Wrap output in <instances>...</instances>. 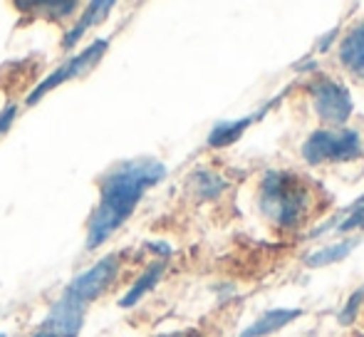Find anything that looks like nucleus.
<instances>
[{"mask_svg": "<svg viewBox=\"0 0 364 337\" xmlns=\"http://www.w3.org/2000/svg\"><path fill=\"white\" fill-rule=\"evenodd\" d=\"M166 176V166L156 159H129L112 166L100 178V203L87 221V251H97L102 243L119 231L136 211L141 196Z\"/></svg>", "mask_w": 364, "mask_h": 337, "instance_id": "nucleus-1", "label": "nucleus"}, {"mask_svg": "<svg viewBox=\"0 0 364 337\" xmlns=\"http://www.w3.org/2000/svg\"><path fill=\"white\" fill-rule=\"evenodd\" d=\"M310 193L295 176L285 171H268L260 183V211L273 223L283 228H292L305 216Z\"/></svg>", "mask_w": 364, "mask_h": 337, "instance_id": "nucleus-2", "label": "nucleus"}, {"mask_svg": "<svg viewBox=\"0 0 364 337\" xmlns=\"http://www.w3.org/2000/svg\"><path fill=\"white\" fill-rule=\"evenodd\" d=\"M302 156L307 164L322 161H352L362 156V139L355 129H320L310 134L302 144Z\"/></svg>", "mask_w": 364, "mask_h": 337, "instance_id": "nucleus-3", "label": "nucleus"}, {"mask_svg": "<svg viewBox=\"0 0 364 337\" xmlns=\"http://www.w3.org/2000/svg\"><path fill=\"white\" fill-rule=\"evenodd\" d=\"M107 50H109V40L107 38H100L95 40V43L90 45V48H85L82 53H77L75 58H70L65 65H60L55 73H50L48 77L43 80V82H38L33 87V92H30L28 97H25V105H38L40 100H43L45 95H50V92L55 90V87L70 82V80H77V77H85L87 73H92V70L100 65V60L107 55Z\"/></svg>", "mask_w": 364, "mask_h": 337, "instance_id": "nucleus-4", "label": "nucleus"}, {"mask_svg": "<svg viewBox=\"0 0 364 337\" xmlns=\"http://www.w3.org/2000/svg\"><path fill=\"white\" fill-rule=\"evenodd\" d=\"M312 92V107L317 117L330 124H345L352 114V95L345 85L335 80H320L310 87Z\"/></svg>", "mask_w": 364, "mask_h": 337, "instance_id": "nucleus-5", "label": "nucleus"}, {"mask_svg": "<svg viewBox=\"0 0 364 337\" xmlns=\"http://www.w3.org/2000/svg\"><path fill=\"white\" fill-rule=\"evenodd\" d=\"M117 273H119V258H117V255H105V258L97 260L90 270L77 275L65 290H68L70 295H75L80 303L90 305L92 300H97L102 293H107V288L114 283Z\"/></svg>", "mask_w": 364, "mask_h": 337, "instance_id": "nucleus-6", "label": "nucleus"}, {"mask_svg": "<svg viewBox=\"0 0 364 337\" xmlns=\"http://www.w3.org/2000/svg\"><path fill=\"white\" fill-rule=\"evenodd\" d=\"M112 8H114V3H112V0H97V3L85 5V13H82V18L77 20V25H73V28L65 33L63 48L65 50H73L75 45L82 40V35H85L87 30L92 28V25H100L102 20H107V15H109Z\"/></svg>", "mask_w": 364, "mask_h": 337, "instance_id": "nucleus-7", "label": "nucleus"}, {"mask_svg": "<svg viewBox=\"0 0 364 337\" xmlns=\"http://www.w3.org/2000/svg\"><path fill=\"white\" fill-rule=\"evenodd\" d=\"M302 315L300 308H278V310H268L265 315H260L258 320H255L250 328H245L240 337H265L270 333H278V330H283L285 325H290L292 320H297Z\"/></svg>", "mask_w": 364, "mask_h": 337, "instance_id": "nucleus-8", "label": "nucleus"}, {"mask_svg": "<svg viewBox=\"0 0 364 337\" xmlns=\"http://www.w3.org/2000/svg\"><path fill=\"white\" fill-rule=\"evenodd\" d=\"M340 58L347 70L364 77V23L357 25L340 45Z\"/></svg>", "mask_w": 364, "mask_h": 337, "instance_id": "nucleus-9", "label": "nucleus"}, {"mask_svg": "<svg viewBox=\"0 0 364 337\" xmlns=\"http://www.w3.org/2000/svg\"><path fill=\"white\" fill-rule=\"evenodd\" d=\"M164 268H166V265H164V260H156V263L149 265L144 273H141L139 278H136V283L132 285L129 290H127L124 298H119V308H124V310L134 308V305L139 303L141 298H144L149 290H151L154 285L159 283V278L164 275Z\"/></svg>", "mask_w": 364, "mask_h": 337, "instance_id": "nucleus-10", "label": "nucleus"}, {"mask_svg": "<svg viewBox=\"0 0 364 337\" xmlns=\"http://www.w3.org/2000/svg\"><path fill=\"white\" fill-rule=\"evenodd\" d=\"M250 124H253V117H243V119H235V122H220V124L213 127L211 134H208V144H211L213 149L233 144Z\"/></svg>", "mask_w": 364, "mask_h": 337, "instance_id": "nucleus-11", "label": "nucleus"}, {"mask_svg": "<svg viewBox=\"0 0 364 337\" xmlns=\"http://www.w3.org/2000/svg\"><path fill=\"white\" fill-rule=\"evenodd\" d=\"M357 238H350V241H342V243H335V246H325L320 251L310 253L305 258V263L310 268H322V265H330V263H337V260L347 258L352 253V248H357Z\"/></svg>", "mask_w": 364, "mask_h": 337, "instance_id": "nucleus-12", "label": "nucleus"}, {"mask_svg": "<svg viewBox=\"0 0 364 337\" xmlns=\"http://www.w3.org/2000/svg\"><path fill=\"white\" fill-rule=\"evenodd\" d=\"M18 10H38V15L48 20L70 18L80 10V3H63V0H45V3H15Z\"/></svg>", "mask_w": 364, "mask_h": 337, "instance_id": "nucleus-13", "label": "nucleus"}, {"mask_svg": "<svg viewBox=\"0 0 364 337\" xmlns=\"http://www.w3.org/2000/svg\"><path fill=\"white\" fill-rule=\"evenodd\" d=\"M191 188H193V191H196L201 198H211V196H218V193L223 191V188H225V181L218 176V173L201 168V171L193 173Z\"/></svg>", "mask_w": 364, "mask_h": 337, "instance_id": "nucleus-14", "label": "nucleus"}, {"mask_svg": "<svg viewBox=\"0 0 364 337\" xmlns=\"http://www.w3.org/2000/svg\"><path fill=\"white\" fill-rule=\"evenodd\" d=\"M362 300H364V285H362L360 290H357L355 295H352L350 300H347L345 310H342V313H340V323H342V325H350L352 320H355V315H357V310H360Z\"/></svg>", "mask_w": 364, "mask_h": 337, "instance_id": "nucleus-15", "label": "nucleus"}, {"mask_svg": "<svg viewBox=\"0 0 364 337\" xmlns=\"http://www.w3.org/2000/svg\"><path fill=\"white\" fill-rule=\"evenodd\" d=\"M15 117H18V107H15V105H8L3 112H0V137L10 129V124L15 122Z\"/></svg>", "mask_w": 364, "mask_h": 337, "instance_id": "nucleus-16", "label": "nucleus"}, {"mask_svg": "<svg viewBox=\"0 0 364 337\" xmlns=\"http://www.w3.org/2000/svg\"><path fill=\"white\" fill-rule=\"evenodd\" d=\"M164 337H201L198 333H176V335H164Z\"/></svg>", "mask_w": 364, "mask_h": 337, "instance_id": "nucleus-17", "label": "nucleus"}, {"mask_svg": "<svg viewBox=\"0 0 364 337\" xmlns=\"http://www.w3.org/2000/svg\"><path fill=\"white\" fill-rule=\"evenodd\" d=\"M0 337H8V335H0Z\"/></svg>", "mask_w": 364, "mask_h": 337, "instance_id": "nucleus-18", "label": "nucleus"}]
</instances>
